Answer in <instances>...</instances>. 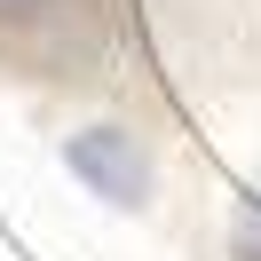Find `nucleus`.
Masks as SVG:
<instances>
[{
  "mask_svg": "<svg viewBox=\"0 0 261 261\" xmlns=\"http://www.w3.org/2000/svg\"><path fill=\"white\" fill-rule=\"evenodd\" d=\"M64 166H71V182H87V190L103 198V206H143L150 198V159H143V143H135L127 127H80L64 143Z\"/></svg>",
  "mask_w": 261,
  "mask_h": 261,
  "instance_id": "nucleus-1",
  "label": "nucleus"
},
{
  "mask_svg": "<svg viewBox=\"0 0 261 261\" xmlns=\"http://www.w3.org/2000/svg\"><path fill=\"white\" fill-rule=\"evenodd\" d=\"M64 0H0V24H48Z\"/></svg>",
  "mask_w": 261,
  "mask_h": 261,
  "instance_id": "nucleus-2",
  "label": "nucleus"
},
{
  "mask_svg": "<svg viewBox=\"0 0 261 261\" xmlns=\"http://www.w3.org/2000/svg\"><path fill=\"white\" fill-rule=\"evenodd\" d=\"M238 253L261 261V206H238Z\"/></svg>",
  "mask_w": 261,
  "mask_h": 261,
  "instance_id": "nucleus-3",
  "label": "nucleus"
}]
</instances>
